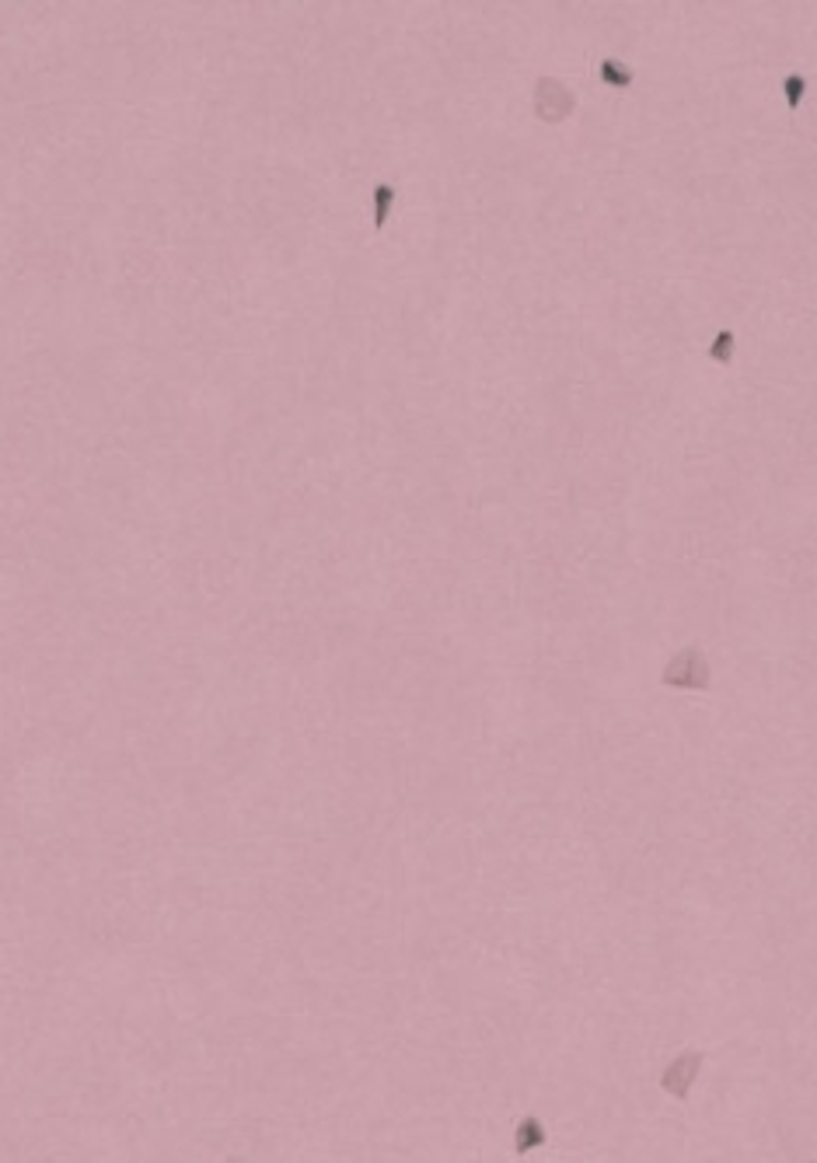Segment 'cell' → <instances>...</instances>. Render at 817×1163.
<instances>
[{
  "instance_id": "obj_4",
  "label": "cell",
  "mask_w": 817,
  "mask_h": 1163,
  "mask_svg": "<svg viewBox=\"0 0 817 1163\" xmlns=\"http://www.w3.org/2000/svg\"><path fill=\"white\" fill-rule=\"evenodd\" d=\"M545 1125L538 1122L535 1115L521 1118L517 1122V1132H514V1157H531V1153H538L545 1146Z\"/></svg>"
},
{
  "instance_id": "obj_9",
  "label": "cell",
  "mask_w": 817,
  "mask_h": 1163,
  "mask_svg": "<svg viewBox=\"0 0 817 1163\" xmlns=\"http://www.w3.org/2000/svg\"><path fill=\"white\" fill-rule=\"evenodd\" d=\"M227 1163H248V1160H241V1157H231V1160H227Z\"/></svg>"
},
{
  "instance_id": "obj_6",
  "label": "cell",
  "mask_w": 817,
  "mask_h": 1163,
  "mask_svg": "<svg viewBox=\"0 0 817 1163\" xmlns=\"http://www.w3.org/2000/svg\"><path fill=\"white\" fill-rule=\"evenodd\" d=\"M734 350H737V339H734V329H720L713 336V343H709L706 357L716 360V364H734Z\"/></svg>"
},
{
  "instance_id": "obj_5",
  "label": "cell",
  "mask_w": 817,
  "mask_h": 1163,
  "mask_svg": "<svg viewBox=\"0 0 817 1163\" xmlns=\"http://www.w3.org/2000/svg\"><path fill=\"white\" fill-rule=\"evenodd\" d=\"M598 77L601 84H608L612 91H629L632 88V70L618 60H601L598 63Z\"/></svg>"
},
{
  "instance_id": "obj_3",
  "label": "cell",
  "mask_w": 817,
  "mask_h": 1163,
  "mask_svg": "<svg viewBox=\"0 0 817 1163\" xmlns=\"http://www.w3.org/2000/svg\"><path fill=\"white\" fill-rule=\"evenodd\" d=\"M702 1062H706V1055L702 1052L678 1055V1059L660 1073V1087H664L671 1097H678V1101H688V1094H692L695 1080H699V1073H702Z\"/></svg>"
},
{
  "instance_id": "obj_2",
  "label": "cell",
  "mask_w": 817,
  "mask_h": 1163,
  "mask_svg": "<svg viewBox=\"0 0 817 1163\" xmlns=\"http://www.w3.org/2000/svg\"><path fill=\"white\" fill-rule=\"evenodd\" d=\"M573 109H577V95H573L563 81H556V77H538L535 116L542 119V123H549V126L566 123V119L573 116Z\"/></svg>"
},
{
  "instance_id": "obj_1",
  "label": "cell",
  "mask_w": 817,
  "mask_h": 1163,
  "mask_svg": "<svg viewBox=\"0 0 817 1163\" xmlns=\"http://www.w3.org/2000/svg\"><path fill=\"white\" fill-rule=\"evenodd\" d=\"M660 685L667 689H688V692H706L713 685V671L699 647H681L671 661L660 671Z\"/></svg>"
},
{
  "instance_id": "obj_8",
  "label": "cell",
  "mask_w": 817,
  "mask_h": 1163,
  "mask_svg": "<svg viewBox=\"0 0 817 1163\" xmlns=\"http://www.w3.org/2000/svg\"><path fill=\"white\" fill-rule=\"evenodd\" d=\"M388 203H392V189H385V186H381V189H378V207H381V210H378V228H381V224H385V214H388L385 207H388Z\"/></svg>"
},
{
  "instance_id": "obj_10",
  "label": "cell",
  "mask_w": 817,
  "mask_h": 1163,
  "mask_svg": "<svg viewBox=\"0 0 817 1163\" xmlns=\"http://www.w3.org/2000/svg\"><path fill=\"white\" fill-rule=\"evenodd\" d=\"M807 1163H817V1160H807Z\"/></svg>"
},
{
  "instance_id": "obj_7",
  "label": "cell",
  "mask_w": 817,
  "mask_h": 1163,
  "mask_svg": "<svg viewBox=\"0 0 817 1163\" xmlns=\"http://www.w3.org/2000/svg\"><path fill=\"white\" fill-rule=\"evenodd\" d=\"M783 88H786V105H790V109H800V102H804V95H807V77L790 74Z\"/></svg>"
}]
</instances>
